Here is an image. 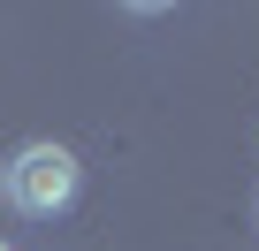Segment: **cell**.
Segmentation results:
<instances>
[{
	"label": "cell",
	"mask_w": 259,
	"mask_h": 251,
	"mask_svg": "<svg viewBox=\"0 0 259 251\" xmlns=\"http://www.w3.org/2000/svg\"><path fill=\"white\" fill-rule=\"evenodd\" d=\"M0 251H8V243H0Z\"/></svg>",
	"instance_id": "cell-2"
},
{
	"label": "cell",
	"mask_w": 259,
	"mask_h": 251,
	"mask_svg": "<svg viewBox=\"0 0 259 251\" xmlns=\"http://www.w3.org/2000/svg\"><path fill=\"white\" fill-rule=\"evenodd\" d=\"M69 198H76V153H69V145H23V153L8 160V206H16V213L54 221Z\"/></svg>",
	"instance_id": "cell-1"
}]
</instances>
